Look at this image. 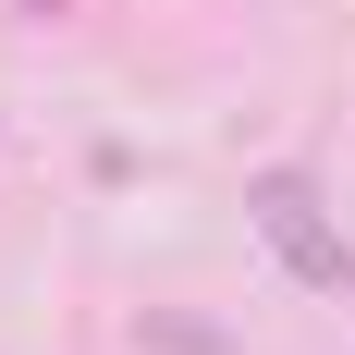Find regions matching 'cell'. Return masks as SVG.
<instances>
[{"instance_id": "1", "label": "cell", "mask_w": 355, "mask_h": 355, "mask_svg": "<svg viewBox=\"0 0 355 355\" xmlns=\"http://www.w3.org/2000/svg\"><path fill=\"white\" fill-rule=\"evenodd\" d=\"M245 220L270 233V257H282L306 294H355V233L331 220V196H319V172H306V159L245 172Z\"/></svg>"}, {"instance_id": "3", "label": "cell", "mask_w": 355, "mask_h": 355, "mask_svg": "<svg viewBox=\"0 0 355 355\" xmlns=\"http://www.w3.org/2000/svg\"><path fill=\"white\" fill-rule=\"evenodd\" d=\"M0 12H12V25H62L73 0H0Z\"/></svg>"}, {"instance_id": "2", "label": "cell", "mask_w": 355, "mask_h": 355, "mask_svg": "<svg viewBox=\"0 0 355 355\" xmlns=\"http://www.w3.org/2000/svg\"><path fill=\"white\" fill-rule=\"evenodd\" d=\"M135 355H233V331H220V319H172V306H147V319H135Z\"/></svg>"}]
</instances>
